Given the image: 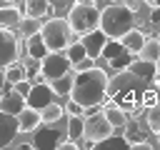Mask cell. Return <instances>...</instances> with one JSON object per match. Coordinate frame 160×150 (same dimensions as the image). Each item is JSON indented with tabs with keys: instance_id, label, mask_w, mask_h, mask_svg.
I'll return each instance as SVG.
<instances>
[{
	"instance_id": "obj_12",
	"label": "cell",
	"mask_w": 160,
	"mask_h": 150,
	"mask_svg": "<svg viewBox=\"0 0 160 150\" xmlns=\"http://www.w3.org/2000/svg\"><path fill=\"white\" fill-rule=\"evenodd\" d=\"M80 40H82V45H85V50H88V55L98 60V58H100V52H102V48L108 45V40H110V38L105 35V30H100V28H95V30H90V32H85V35H82Z\"/></svg>"
},
{
	"instance_id": "obj_23",
	"label": "cell",
	"mask_w": 160,
	"mask_h": 150,
	"mask_svg": "<svg viewBox=\"0 0 160 150\" xmlns=\"http://www.w3.org/2000/svg\"><path fill=\"white\" fill-rule=\"evenodd\" d=\"M82 130H85V118L82 115H70L68 118V138L78 142L82 138Z\"/></svg>"
},
{
	"instance_id": "obj_17",
	"label": "cell",
	"mask_w": 160,
	"mask_h": 150,
	"mask_svg": "<svg viewBox=\"0 0 160 150\" xmlns=\"http://www.w3.org/2000/svg\"><path fill=\"white\" fill-rule=\"evenodd\" d=\"M18 120H20V132H35V128L42 122V115H40V110L25 105V108L18 112Z\"/></svg>"
},
{
	"instance_id": "obj_44",
	"label": "cell",
	"mask_w": 160,
	"mask_h": 150,
	"mask_svg": "<svg viewBox=\"0 0 160 150\" xmlns=\"http://www.w3.org/2000/svg\"><path fill=\"white\" fill-rule=\"evenodd\" d=\"M158 142H160V132H158Z\"/></svg>"
},
{
	"instance_id": "obj_39",
	"label": "cell",
	"mask_w": 160,
	"mask_h": 150,
	"mask_svg": "<svg viewBox=\"0 0 160 150\" xmlns=\"http://www.w3.org/2000/svg\"><path fill=\"white\" fill-rule=\"evenodd\" d=\"M5 82H8V78H5V70H2V68H0V90H2V88H5Z\"/></svg>"
},
{
	"instance_id": "obj_10",
	"label": "cell",
	"mask_w": 160,
	"mask_h": 150,
	"mask_svg": "<svg viewBox=\"0 0 160 150\" xmlns=\"http://www.w3.org/2000/svg\"><path fill=\"white\" fill-rule=\"evenodd\" d=\"M60 142H62L60 140V130H55L52 122H42V128L40 125L35 128V140H32L35 148H40V150H58Z\"/></svg>"
},
{
	"instance_id": "obj_24",
	"label": "cell",
	"mask_w": 160,
	"mask_h": 150,
	"mask_svg": "<svg viewBox=\"0 0 160 150\" xmlns=\"http://www.w3.org/2000/svg\"><path fill=\"white\" fill-rule=\"evenodd\" d=\"M140 58H145L150 62H158L160 60V40L158 38H148L145 45H142V50H140Z\"/></svg>"
},
{
	"instance_id": "obj_30",
	"label": "cell",
	"mask_w": 160,
	"mask_h": 150,
	"mask_svg": "<svg viewBox=\"0 0 160 150\" xmlns=\"http://www.w3.org/2000/svg\"><path fill=\"white\" fill-rule=\"evenodd\" d=\"M98 148H105V145H110V148H130V142H128V138L125 135H108L105 140H100V142H95Z\"/></svg>"
},
{
	"instance_id": "obj_14",
	"label": "cell",
	"mask_w": 160,
	"mask_h": 150,
	"mask_svg": "<svg viewBox=\"0 0 160 150\" xmlns=\"http://www.w3.org/2000/svg\"><path fill=\"white\" fill-rule=\"evenodd\" d=\"M25 105H28V100H25V95H20L18 90H8V92L0 95V110H5V112H10V115H18Z\"/></svg>"
},
{
	"instance_id": "obj_33",
	"label": "cell",
	"mask_w": 160,
	"mask_h": 150,
	"mask_svg": "<svg viewBox=\"0 0 160 150\" xmlns=\"http://www.w3.org/2000/svg\"><path fill=\"white\" fill-rule=\"evenodd\" d=\"M65 112H68V115H85V108H82L80 102H75V100L70 98V102L65 105Z\"/></svg>"
},
{
	"instance_id": "obj_36",
	"label": "cell",
	"mask_w": 160,
	"mask_h": 150,
	"mask_svg": "<svg viewBox=\"0 0 160 150\" xmlns=\"http://www.w3.org/2000/svg\"><path fill=\"white\" fill-rule=\"evenodd\" d=\"M58 150H78V142H75V140H70V138H68V140H62V142H60V145H58Z\"/></svg>"
},
{
	"instance_id": "obj_37",
	"label": "cell",
	"mask_w": 160,
	"mask_h": 150,
	"mask_svg": "<svg viewBox=\"0 0 160 150\" xmlns=\"http://www.w3.org/2000/svg\"><path fill=\"white\" fill-rule=\"evenodd\" d=\"M140 2H142V0H125V5H128L130 10H138V8H140Z\"/></svg>"
},
{
	"instance_id": "obj_19",
	"label": "cell",
	"mask_w": 160,
	"mask_h": 150,
	"mask_svg": "<svg viewBox=\"0 0 160 150\" xmlns=\"http://www.w3.org/2000/svg\"><path fill=\"white\" fill-rule=\"evenodd\" d=\"M128 70H132L138 78H142V80H148V82H152V78H155V62H150V60H145V58H135Z\"/></svg>"
},
{
	"instance_id": "obj_42",
	"label": "cell",
	"mask_w": 160,
	"mask_h": 150,
	"mask_svg": "<svg viewBox=\"0 0 160 150\" xmlns=\"http://www.w3.org/2000/svg\"><path fill=\"white\" fill-rule=\"evenodd\" d=\"M110 2H125V0H110Z\"/></svg>"
},
{
	"instance_id": "obj_34",
	"label": "cell",
	"mask_w": 160,
	"mask_h": 150,
	"mask_svg": "<svg viewBox=\"0 0 160 150\" xmlns=\"http://www.w3.org/2000/svg\"><path fill=\"white\" fill-rule=\"evenodd\" d=\"M30 88H32V82H30V80H20V82H15V85H12V90H18V92H20V95H25V98H28Z\"/></svg>"
},
{
	"instance_id": "obj_7",
	"label": "cell",
	"mask_w": 160,
	"mask_h": 150,
	"mask_svg": "<svg viewBox=\"0 0 160 150\" xmlns=\"http://www.w3.org/2000/svg\"><path fill=\"white\" fill-rule=\"evenodd\" d=\"M115 132V128L110 125V120L105 118V112L100 110V112H92V115H85V130H82V138L88 140V142H100V140H105L108 135H112Z\"/></svg>"
},
{
	"instance_id": "obj_41",
	"label": "cell",
	"mask_w": 160,
	"mask_h": 150,
	"mask_svg": "<svg viewBox=\"0 0 160 150\" xmlns=\"http://www.w3.org/2000/svg\"><path fill=\"white\" fill-rule=\"evenodd\" d=\"M8 2H25V0H8Z\"/></svg>"
},
{
	"instance_id": "obj_32",
	"label": "cell",
	"mask_w": 160,
	"mask_h": 150,
	"mask_svg": "<svg viewBox=\"0 0 160 150\" xmlns=\"http://www.w3.org/2000/svg\"><path fill=\"white\" fill-rule=\"evenodd\" d=\"M158 100H160V92H158V90H155V88L150 85V88H148V90L142 92V105H145V108H152V105H155Z\"/></svg>"
},
{
	"instance_id": "obj_29",
	"label": "cell",
	"mask_w": 160,
	"mask_h": 150,
	"mask_svg": "<svg viewBox=\"0 0 160 150\" xmlns=\"http://www.w3.org/2000/svg\"><path fill=\"white\" fill-rule=\"evenodd\" d=\"M50 88L55 90V95H70L72 90V80L65 75V78H58V80H50Z\"/></svg>"
},
{
	"instance_id": "obj_18",
	"label": "cell",
	"mask_w": 160,
	"mask_h": 150,
	"mask_svg": "<svg viewBox=\"0 0 160 150\" xmlns=\"http://www.w3.org/2000/svg\"><path fill=\"white\" fill-rule=\"evenodd\" d=\"M145 40H148V35H145V30H140V28H132V30H128V32L120 38V42H122L132 55H140Z\"/></svg>"
},
{
	"instance_id": "obj_8",
	"label": "cell",
	"mask_w": 160,
	"mask_h": 150,
	"mask_svg": "<svg viewBox=\"0 0 160 150\" xmlns=\"http://www.w3.org/2000/svg\"><path fill=\"white\" fill-rule=\"evenodd\" d=\"M22 48V40H18L8 28H0V68H8L10 62L18 60Z\"/></svg>"
},
{
	"instance_id": "obj_3",
	"label": "cell",
	"mask_w": 160,
	"mask_h": 150,
	"mask_svg": "<svg viewBox=\"0 0 160 150\" xmlns=\"http://www.w3.org/2000/svg\"><path fill=\"white\" fill-rule=\"evenodd\" d=\"M135 28V10H130L125 2H110L100 12V30H105L108 38L120 40L128 30Z\"/></svg>"
},
{
	"instance_id": "obj_11",
	"label": "cell",
	"mask_w": 160,
	"mask_h": 150,
	"mask_svg": "<svg viewBox=\"0 0 160 150\" xmlns=\"http://www.w3.org/2000/svg\"><path fill=\"white\" fill-rule=\"evenodd\" d=\"M18 132H20V120H18V115H10V112L0 110V148H8V145L15 140Z\"/></svg>"
},
{
	"instance_id": "obj_31",
	"label": "cell",
	"mask_w": 160,
	"mask_h": 150,
	"mask_svg": "<svg viewBox=\"0 0 160 150\" xmlns=\"http://www.w3.org/2000/svg\"><path fill=\"white\" fill-rule=\"evenodd\" d=\"M20 28H22V35L28 38V35H32V32H40V20L38 18H22V22H20Z\"/></svg>"
},
{
	"instance_id": "obj_13",
	"label": "cell",
	"mask_w": 160,
	"mask_h": 150,
	"mask_svg": "<svg viewBox=\"0 0 160 150\" xmlns=\"http://www.w3.org/2000/svg\"><path fill=\"white\" fill-rule=\"evenodd\" d=\"M148 132H150V128H145V125L140 122V118H130L128 125L122 128V135L128 138L130 148L138 145V142H145V140H148Z\"/></svg>"
},
{
	"instance_id": "obj_28",
	"label": "cell",
	"mask_w": 160,
	"mask_h": 150,
	"mask_svg": "<svg viewBox=\"0 0 160 150\" xmlns=\"http://www.w3.org/2000/svg\"><path fill=\"white\" fill-rule=\"evenodd\" d=\"M132 60H135V58H132V52H122V55H118V58L108 60V68H112V70H128Z\"/></svg>"
},
{
	"instance_id": "obj_35",
	"label": "cell",
	"mask_w": 160,
	"mask_h": 150,
	"mask_svg": "<svg viewBox=\"0 0 160 150\" xmlns=\"http://www.w3.org/2000/svg\"><path fill=\"white\" fill-rule=\"evenodd\" d=\"M148 25H155V28H160V8H150V18H148Z\"/></svg>"
},
{
	"instance_id": "obj_21",
	"label": "cell",
	"mask_w": 160,
	"mask_h": 150,
	"mask_svg": "<svg viewBox=\"0 0 160 150\" xmlns=\"http://www.w3.org/2000/svg\"><path fill=\"white\" fill-rule=\"evenodd\" d=\"M50 12V0H25V18L42 20Z\"/></svg>"
},
{
	"instance_id": "obj_9",
	"label": "cell",
	"mask_w": 160,
	"mask_h": 150,
	"mask_svg": "<svg viewBox=\"0 0 160 150\" xmlns=\"http://www.w3.org/2000/svg\"><path fill=\"white\" fill-rule=\"evenodd\" d=\"M28 105L35 108V110H42L48 108L50 102H55V90L50 88V82H32L30 92H28Z\"/></svg>"
},
{
	"instance_id": "obj_4",
	"label": "cell",
	"mask_w": 160,
	"mask_h": 150,
	"mask_svg": "<svg viewBox=\"0 0 160 150\" xmlns=\"http://www.w3.org/2000/svg\"><path fill=\"white\" fill-rule=\"evenodd\" d=\"M100 8L95 5V0H72L70 10H68V22L72 28V32L78 38H82L85 32L100 28Z\"/></svg>"
},
{
	"instance_id": "obj_26",
	"label": "cell",
	"mask_w": 160,
	"mask_h": 150,
	"mask_svg": "<svg viewBox=\"0 0 160 150\" xmlns=\"http://www.w3.org/2000/svg\"><path fill=\"white\" fill-rule=\"evenodd\" d=\"M65 52H68V58H70V62H72V65H78V62H82V60L88 58V50H85L82 40H78V42H70V45L65 48Z\"/></svg>"
},
{
	"instance_id": "obj_43",
	"label": "cell",
	"mask_w": 160,
	"mask_h": 150,
	"mask_svg": "<svg viewBox=\"0 0 160 150\" xmlns=\"http://www.w3.org/2000/svg\"><path fill=\"white\" fill-rule=\"evenodd\" d=\"M158 30H160V28H158ZM158 40H160V32H158Z\"/></svg>"
},
{
	"instance_id": "obj_27",
	"label": "cell",
	"mask_w": 160,
	"mask_h": 150,
	"mask_svg": "<svg viewBox=\"0 0 160 150\" xmlns=\"http://www.w3.org/2000/svg\"><path fill=\"white\" fill-rule=\"evenodd\" d=\"M148 128H150V132H160V100L152 105V108H148Z\"/></svg>"
},
{
	"instance_id": "obj_40",
	"label": "cell",
	"mask_w": 160,
	"mask_h": 150,
	"mask_svg": "<svg viewBox=\"0 0 160 150\" xmlns=\"http://www.w3.org/2000/svg\"><path fill=\"white\" fill-rule=\"evenodd\" d=\"M155 75H158V78H160V60H158V62H155Z\"/></svg>"
},
{
	"instance_id": "obj_22",
	"label": "cell",
	"mask_w": 160,
	"mask_h": 150,
	"mask_svg": "<svg viewBox=\"0 0 160 150\" xmlns=\"http://www.w3.org/2000/svg\"><path fill=\"white\" fill-rule=\"evenodd\" d=\"M5 78H8L10 85H15V82H20V80H28V68H25V62H20V60L10 62V65L5 68Z\"/></svg>"
},
{
	"instance_id": "obj_38",
	"label": "cell",
	"mask_w": 160,
	"mask_h": 150,
	"mask_svg": "<svg viewBox=\"0 0 160 150\" xmlns=\"http://www.w3.org/2000/svg\"><path fill=\"white\" fill-rule=\"evenodd\" d=\"M148 8H160V0H142Z\"/></svg>"
},
{
	"instance_id": "obj_16",
	"label": "cell",
	"mask_w": 160,
	"mask_h": 150,
	"mask_svg": "<svg viewBox=\"0 0 160 150\" xmlns=\"http://www.w3.org/2000/svg\"><path fill=\"white\" fill-rule=\"evenodd\" d=\"M25 52H28L32 60H38V62H40V60L50 52V48L45 45V40H42V35H40V32H32V35H28V38H25Z\"/></svg>"
},
{
	"instance_id": "obj_20",
	"label": "cell",
	"mask_w": 160,
	"mask_h": 150,
	"mask_svg": "<svg viewBox=\"0 0 160 150\" xmlns=\"http://www.w3.org/2000/svg\"><path fill=\"white\" fill-rule=\"evenodd\" d=\"M22 22V12L15 5H0V28H15Z\"/></svg>"
},
{
	"instance_id": "obj_2",
	"label": "cell",
	"mask_w": 160,
	"mask_h": 150,
	"mask_svg": "<svg viewBox=\"0 0 160 150\" xmlns=\"http://www.w3.org/2000/svg\"><path fill=\"white\" fill-rule=\"evenodd\" d=\"M148 88H150V82L138 78L132 70H118V75H112L108 82V98L112 102H118L130 118H135L138 108L142 105V92Z\"/></svg>"
},
{
	"instance_id": "obj_15",
	"label": "cell",
	"mask_w": 160,
	"mask_h": 150,
	"mask_svg": "<svg viewBox=\"0 0 160 150\" xmlns=\"http://www.w3.org/2000/svg\"><path fill=\"white\" fill-rule=\"evenodd\" d=\"M102 112H105V118L110 120V125L115 128V130H122L125 125H128V120H130V115L118 105V102H112L110 98H108V102H105V108H102Z\"/></svg>"
},
{
	"instance_id": "obj_1",
	"label": "cell",
	"mask_w": 160,
	"mask_h": 150,
	"mask_svg": "<svg viewBox=\"0 0 160 150\" xmlns=\"http://www.w3.org/2000/svg\"><path fill=\"white\" fill-rule=\"evenodd\" d=\"M108 82H110V78H108L102 65L78 70L75 78H72L70 98L75 102H80L85 110H92V108H98V105H102L108 100Z\"/></svg>"
},
{
	"instance_id": "obj_6",
	"label": "cell",
	"mask_w": 160,
	"mask_h": 150,
	"mask_svg": "<svg viewBox=\"0 0 160 150\" xmlns=\"http://www.w3.org/2000/svg\"><path fill=\"white\" fill-rule=\"evenodd\" d=\"M70 68H72V62H70V58H68L65 50H50L40 60V70H42V75H45L48 82L58 80V78H65L70 72Z\"/></svg>"
},
{
	"instance_id": "obj_5",
	"label": "cell",
	"mask_w": 160,
	"mask_h": 150,
	"mask_svg": "<svg viewBox=\"0 0 160 150\" xmlns=\"http://www.w3.org/2000/svg\"><path fill=\"white\" fill-rule=\"evenodd\" d=\"M40 35H42V40H45V45L50 50H65L70 45L72 28H70L68 18H50V20L42 22Z\"/></svg>"
},
{
	"instance_id": "obj_25",
	"label": "cell",
	"mask_w": 160,
	"mask_h": 150,
	"mask_svg": "<svg viewBox=\"0 0 160 150\" xmlns=\"http://www.w3.org/2000/svg\"><path fill=\"white\" fill-rule=\"evenodd\" d=\"M40 115H42V122H58V120H62V115H65V105L50 102L48 108L40 110Z\"/></svg>"
}]
</instances>
